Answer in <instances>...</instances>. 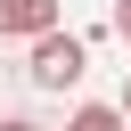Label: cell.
Returning <instances> with one entry per match:
<instances>
[{
    "instance_id": "2",
    "label": "cell",
    "mask_w": 131,
    "mask_h": 131,
    "mask_svg": "<svg viewBox=\"0 0 131 131\" xmlns=\"http://www.w3.org/2000/svg\"><path fill=\"white\" fill-rule=\"evenodd\" d=\"M57 33V0H0V41H41Z\"/></svg>"
},
{
    "instance_id": "3",
    "label": "cell",
    "mask_w": 131,
    "mask_h": 131,
    "mask_svg": "<svg viewBox=\"0 0 131 131\" xmlns=\"http://www.w3.org/2000/svg\"><path fill=\"white\" fill-rule=\"evenodd\" d=\"M66 131H123V106H74Z\"/></svg>"
},
{
    "instance_id": "4",
    "label": "cell",
    "mask_w": 131,
    "mask_h": 131,
    "mask_svg": "<svg viewBox=\"0 0 131 131\" xmlns=\"http://www.w3.org/2000/svg\"><path fill=\"white\" fill-rule=\"evenodd\" d=\"M115 33H123V49H131V0H123V8H115Z\"/></svg>"
},
{
    "instance_id": "5",
    "label": "cell",
    "mask_w": 131,
    "mask_h": 131,
    "mask_svg": "<svg viewBox=\"0 0 131 131\" xmlns=\"http://www.w3.org/2000/svg\"><path fill=\"white\" fill-rule=\"evenodd\" d=\"M0 131H41V123H25V115H16V123H0Z\"/></svg>"
},
{
    "instance_id": "1",
    "label": "cell",
    "mask_w": 131,
    "mask_h": 131,
    "mask_svg": "<svg viewBox=\"0 0 131 131\" xmlns=\"http://www.w3.org/2000/svg\"><path fill=\"white\" fill-rule=\"evenodd\" d=\"M82 66H90V57H82V41H74V33H41L25 74H33V90H74V82H82Z\"/></svg>"
},
{
    "instance_id": "6",
    "label": "cell",
    "mask_w": 131,
    "mask_h": 131,
    "mask_svg": "<svg viewBox=\"0 0 131 131\" xmlns=\"http://www.w3.org/2000/svg\"><path fill=\"white\" fill-rule=\"evenodd\" d=\"M123 115H131V82H123Z\"/></svg>"
}]
</instances>
